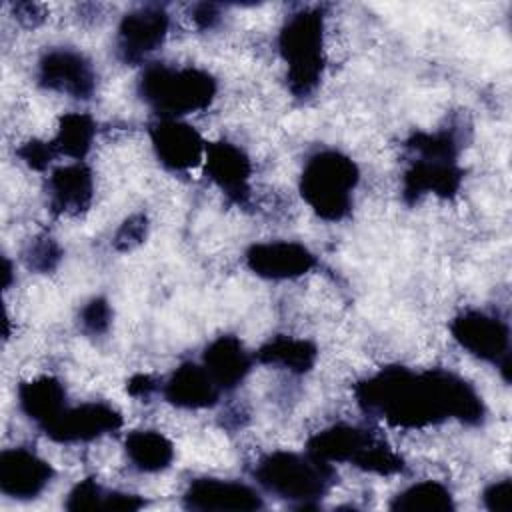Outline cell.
Here are the masks:
<instances>
[{
    "mask_svg": "<svg viewBox=\"0 0 512 512\" xmlns=\"http://www.w3.org/2000/svg\"><path fill=\"white\" fill-rule=\"evenodd\" d=\"M54 474L52 464L30 448L14 446L0 452V492L8 498H38L54 480Z\"/></svg>",
    "mask_w": 512,
    "mask_h": 512,
    "instance_id": "12",
    "label": "cell"
},
{
    "mask_svg": "<svg viewBox=\"0 0 512 512\" xmlns=\"http://www.w3.org/2000/svg\"><path fill=\"white\" fill-rule=\"evenodd\" d=\"M406 150L412 156L420 158H440V160H458L460 140L452 128H440L434 132L418 130L408 136L404 142Z\"/></svg>",
    "mask_w": 512,
    "mask_h": 512,
    "instance_id": "25",
    "label": "cell"
},
{
    "mask_svg": "<svg viewBox=\"0 0 512 512\" xmlns=\"http://www.w3.org/2000/svg\"><path fill=\"white\" fill-rule=\"evenodd\" d=\"M450 334L460 348L494 364L504 382H510V326L506 320L482 310H464L452 318Z\"/></svg>",
    "mask_w": 512,
    "mask_h": 512,
    "instance_id": "7",
    "label": "cell"
},
{
    "mask_svg": "<svg viewBox=\"0 0 512 512\" xmlns=\"http://www.w3.org/2000/svg\"><path fill=\"white\" fill-rule=\"evenodd\" d=\"M464 180V170L458 160L420 158L412 156L402 174V198L406 204H416L426 194L452 198L458 194Z\"/></svg>",
    "mask_w": 512,
    "mask_h": 512,
    "instance_id": "16",
    "label": "cell"
},
{
    "mask_svg": "<svg viewBox=\"0 0 512 512\" xmlns=\"http://www.w3.org/2000/svg\"><path fill=\"white\" fill-rule=\"evenodd\" d=\"M36 82L44 90L88 100L96 90V72L80 50L62 46L42 54L36 66Z\"/></svg>",
    "mask_w": 512,
    "mask_h": 512,
    "instance_id": "8",
    "label": "cell"
},
{
    "mask_svg": "<svg viewBox=\"0 0 512 512\" xmlns=\"http://www.w3.org/2000/svg\"><path fill=\"white\" fill-rule=\"evenodd\" d=\"M18 406L22 414L42 430L68 406L66 388L56 376L26 380L18 386Z\"/></svg>",
    "mask_w": 512,
    "mask_h": 512,
    "instance_id": "20",
    "label": "cell"
},
{
    "mask_svg": "<svg viewBox=\"0 0 512 512\" xmlns=\"http://www.w3.org/2000/svg\"><path fill=\"white\" fill-rule=\"evenodd\" d=\"M204 172L230 202H248L252 162L240 146L228 140L208 142L204 154Z\"/></svg>",
    "mask_w": 512,
    "mask_h": 512,
    "instance_id": "15",
    "label": "cell"
},
{
    "mask_svg": "<svg viewBox=\"0 0 512 512\" xmlns=\"http://www.w3.org/2000/svg\"><path fill=\"white\" fill-rule=\"evenodd\" d=\"M170 28V16L164 6L148 4L122 16L116 32V52L124 64H140L158 50Z\"/></svg>",
    "mask_w": 512,
    "mask_h": 512,
    "instance_id": "10",
    "label": "cell"
},
{
    "mask_svg": "<svg viewBox=\"0 0 512 512\" xmlns=\"http://www.w3.org/2000/svg\"><path fill=\"white\" fill-rule=\"evenodd\" d=\"M96 138V122L86 112H66L58 118L56 134L50 140L56 154L66 158L84 160L92 150Z\"/></svg>",
    "mask_w": 512,
    "mask_h": 512,
    "instance_id": "23",
    "label": "cell"
},
{
    "mask_svg": "<svg viewBox=\"0 0 512 512\" xmlns=\"http://www.w3.org/2000/svg\"><path fill=\"white\" fill-rule=\"evenodd\" d=\"M252 476L272 496L306 510L314 508L328 494L336 472L334 464L322 462L308 452L274 450L258 458Z\"/></svg>",
    "mask_w": 512,
    "mask_h": 512,
    "instance_id": "3",
    "label": "cell"
},
{
    "mask_svg": "<svg viewBox=\"0 0 512 512\" xmlns=\"http://www.w3.org/2000/svg\"><path fill=\"white\" fill-rule=\"evenodd\" d=\"M146 234H148V218L144 214H132L120 224V228L112 238V244L118 252H130L146 240Z\"/></svg>",
    "mask_w": 512,
    "mask_h": 512,
    "instance_id": "29",
    "label": "cell"
},
{
    "mask_svg": "<svg viewBox=\"0 0 512 512\" xmlns=\"http://www.w3.org/2000/svg\"><path fill=\"white\" fill-rule=\"evenodd\" d=\"M254 354H250L242 340L232 334L214 338L202 352V366L208 370L216 386L224 392L238 388L250 374Z\"/></svg>",
    "mask_w": 512,
    "mask_h": 512,
    "instance_id": "19",
    "label": "cell"
},
{
    "mask_svg": "<svg viewBox=\"0 0 512 512\" xmlns=\"http://www.w3.org/2000/svg\"><path fill=\"white\" fill-rule=\"evenodd\" d=\"M182 506L200 512H254L264 508V500L256 488L244 482L204 476L186 486Z\"/></svg>",
    "mask_w": 512,
    "mask_h": 512,
    "instance_id": "13",
    "label": "cell"
},
{
    "mask_svg": "<svg viewBox=\"0 0 512 512\" xmlns=\"http://www.w3.org/2000/svg\"><path fill=\"white\" fill-rule=\"evenodd\" d=\"M14 14L26 26H36V24H40L44 20L42 6L40 4H32V2H18V4H14Z\"/></svg>",
    "mask_w": 512,
    "mask_h": 512,
    "instance_id": "35",
    "label": "cell"
},
{
    "mask_svg": "<svg viewBox=\"0 0 512 512\" xmlns=\"http://www.w3.org/2000/svg\"><path fill=\"white\" fill-rule=\"evenodd\" d=\"M394 512H452L454 496L450 488L438 480H422L400 490L388 504Z\"/></svg>",
    "mask_w": 512,
    "mask_h": 512,
    "instance_id": "24",
    "label": "cell"
},
{
    "mask_svg": "<svg viewBox=\"0 0 512 512\" xmlns=\"http://www.w3.org/2000/svg\"><path fill=\"white\" fill-rule=\"evenodd\" d=\"M164 400L184 410H206L218 404L220 388L202 362H182L160 384Z\"/></svg>",
    "mask_w": 512,
    "mask_h": 512,
    "instance_id": "18",
    "label": "cell"
},
{
    "mask_svg": "<svg viewBox=\"0 0 512 512\" xmlns=\"http://www.w3.org/2000/svg\"><path fill=\"white\" fill-rule=\"evenodd\" d=\"M306 452L328 464H352L364 472L380 476L400 474L404 460L380 436L356 426L338 422L312 434Z\"/></svg>",
    "mask_w": 512,
    "mask_h": 512,
    "instance_id": "6",
    "label": "cell"
},
{
    "mask_svg": "<svg viewBox=\"0 0 512 512\" xmlns=\"http://www.w3.org/2000/svg\"><path fill=\"white\" fill-rule=\"evenodd\" d=\"M124 452L140 472H162L174 460V444L158 430H132L124 438Z\"/></svg>",
    "mask_w": 512,
    "mask_h": 512,
    "instance_id": "22",
    "label": "cell"
},
{
    "mask_svg": "<svg viewBox=\"0 0 512 512\" xmlns=\"http://www.w3.org/2000/svg\"><path fill=\"white\" fill-rule=\"evenodd\" d=\"M126 390L130 396L134 398H148L152 396L156 390H160V384L154 376L150 374H134L128 382H126Z\"/></svg>",
    "mask_w": 512,
    "mask_h": 512,
    "instance_id": "33",
    "label": "cell"
},
{
    "mask_svg": "<svg viewBox=\"0 0 512 512\" xmlns=\"http://www.w3.org/2000/svg\"><path fill=\"white\" fill-rule=\"evenodd\" d=\"M16 156L32 170H46L52 160L58 156L52 142L50 140H38V138H32L28 142H24L18 150H16Z\"/></svg>",
    "mask_w": 512,
    "mask_h": 512,
    "instance_id": "30",
    "label": "cell"
},
{
    "mask_svg": "<svg viewBox=\"0 0 512 512\" xmlns=\"http://www.w3.org/2000/svg\"><path fill=\"white\" fill-rule=\"evenodd\" d=\"M244 262L252 274L264 280H294L318 264L314 252L294 240L256 242L246 250Z\"/></svg>",
    "mask_w": 512,
    "mask_h": 512,
    "instance_id": "14",
    "label": "cell"
},
{
    "mask_svg": "<svg viewBox=\"0 0 512 512\" xmlns=\"http://www.w3.org/2000/svg\"><path fill=\"white\" fill-rule=\"evenodd\" d=\"M48 202L54 214L78 216L94 198V176L84 160L56 166L48 176Z\"/></svg>",
    "mask_w": 512,
    "mask_h": 512,
    "instance_id": "17",
    "label": "cell"
},
{
    "mask_svg": "<svg viewBox=\"0 0 512 512\" xmlns=\"http://www.w3.org/2000/svg\"><path fill=\"white\" fill-rule=\"evenodd\" d=\"M360 410L394 428H426L444 420L480 426L486 406L478 390L462 376L442 370L384 366L354 386Z\"/></svg>",
    "mask_w": 512,
    "mask_h": 512,
    "instance_id": "1",
    "label": "cell"
},
{
    "mask_svg": "<svg viewBox=\"0 0 512 512\" xmlns=\"http://www.w3.org/2000/svg\"><path fill=\"white\" fill-rule=\"evenodd\" d=\"M124 418L120 410L108 402L94 400L66 406L62 414L42 428L46 438L58 444L92 442L104 434L120 430Z\"/></svg>",
    "mask_w": 512,
    "mask_h": 512,
    "instance_id": "9",
    "label": "cell"
},
{
    "mask_svg": "<svg viewBox=\"0 0 512 512\" xmlns=\"http://www.w3.org/2000/svg\"><path fill=\"white\" fill-rule=\"evenodd\" d=\"M146 506V502L138 494H128V492H118V490H106V500L104 508L106 510H124V512H134Z\"/></svg>",
    "mask_w": 512,
    "mask_h": 512,
    "instance_id": "32",
    "label": "cell"
},
{
    "mask_svg": "<svg viewBox=\"0 0 512 512\" xmlns=\"http://www.w3.org/2000/svg\"><path fill=\"white\" fill-rule=\"evenodd\" d=\"M278 52L286 64V84L296 98H308L324 74V12L308 6L292 12L278 32Z\"/></svg>",
    "mask_w": 512,
    "mask_h": 512,
    "instance_id": "4",
    "label": "cell"
},
{
    "mask_svg": "<svg viewBox=\"0 0 512 512\" xmlns=\"http://www.w3.org/2000/svg\"><path fill=\"white\" fill-rule=\"evenodd\" d=\"M254 360L266 366H278L292 374H306L314 368L318 360V348L306 338L274 336L266 340L256 352Z\"/></svg>",
    "mask_w": 512,
    "mask_h": 512,
    "instance_id": "21",
    "label": "cell"
},
{
    "mask_svg": "<svg viewBox=\"0 0 512 512\" xmlns=\"http://www.w3.org/2000/svg\"><path fill=\"white\" fill-rule=\"evenodd\" d=\"M60 258H62L60 246H58L52 238H46V236L34 240V242L26 248V252H24V262H26V266H28L30 270L42 272V274L52 272V270L58 266Z\"/></svg>",
    "mask_w": 512,
    "mask_h": 512,
    "instance_id": "28",
    "label": "cell"
},
{
    "mask_svg": "<svg viewBox=\"0 0 512 512\" xmlns=\"http://www.w3.org/2000/svg\"><path fill=\"white\" fill-rule=\"evenodd\" d=\"M78 324L88 336H102L112 324V306L104 296L90 298L78 314Z\"/></svg>",
    "mask_w": 512,
    "mask_h": 512,
    "instance_id": "26",
    "label": "cell"
},
{
    "mask_svg": "<svg viewBox=\"0 0 512 512\" xmlns=\"http://www.w3.org/2000/svg\"><path fill=\"white\" fill-rule=\"evenodd\" d=\"M10 284H12V262L4 256L2 258V286L10 288Z\"/></svg>",
    "mask_w": 512,
    "mask_h": 512,
    "instance_id": "36",
    "label": "cell"
},
{
    "mask_svg": "<svg viewBox=\"0 0 512 512\" xmlns=\"http://www.w3.org/2000/svg\"><path fill=\"white\" fill-rule=\"evenodd\" d=\"M360 182L356 162L334 148L318 150L302 166L300 196L326 222H340L352 210V194Z\"/></svg>",
    "mask_w": 512,
    "mask_h": 512,
    "instance_id": "5",
    "label": "cell"
},
{
    "mask_svg": "<svg viewBox=\"0 0 512 512\" xmlns=\"http://www.w3.org/2000/svg\"><path fill=\"white\" fill-rule=\"evenodd\" d=\"M192 20L196 22L198 28L206 30V28H214L216 22L220 20V10L216 4H210V2H202V4H196L192 8Z\"/></svg>",
    "mask_w": 512,
    "mask_h": 512,
    "instance_id": "34",
    "label": "cell"
},
{
    "mask_svg": "<svg viewBox=\"0 0 512 512\" xmlns=\"http://www.w3.org/2000/svg\"><path fill=\"white\" fill-rule=\"evenodd\" d=\"M484 508L490 512H510L512 508V480L502 478L488 484L482 492Z\"/></svg>",
    "mask_w": 512,
    "mask_h": 512,
    "instance_id": "31",
    "label": "cell"
},
{
    "mask_svg": "<svg viewBox=\"0 0 512 512\" xmlns=\"http://www.w3.org/2000/svg\"><path fill=\"white\" fill-rule=\"evenodd\" d=\"M138 96L158 118H184L212 104L216 78L198 66H170L150 62L138 78Z\"/></svg>",
    "mask_w": 512,
    "mask_h": 512,
    "instance_id": "2",
    "label": "cell"
},
{
    "mask_svg": "<svg viewBox=\"0 0 512 512\" xmlns=\"http://www.w3.org/2000/svg\"><path fill=\"white\" fill-rule=\"evenodd\" d=\"M104 500H106V490L94 478H84L72 486V490L66 496L64 508L70 512L96 510V508H104Z\"/></svg>",
    "mask_w": 512,
    "mask_h": 512,
    "instance_id": "27",
    "label": "cell"
},
{
    "mask_svg": "<svg viewBox=\"0 0 512 512\" xmlns=\"http://www.w3.org/2000/svg\"><path fill=\"white\" fill-rule=\"evenodd\" d=\"M150 142L158 162L170 172H188L204 162L206 144L200 132L180 118H158L150 124Z\"/></svg>",
    "mask_w": 512,
    "mask_h": 512,
    "instance_id": "11",
    "label": "cell"
}]
</instances>
